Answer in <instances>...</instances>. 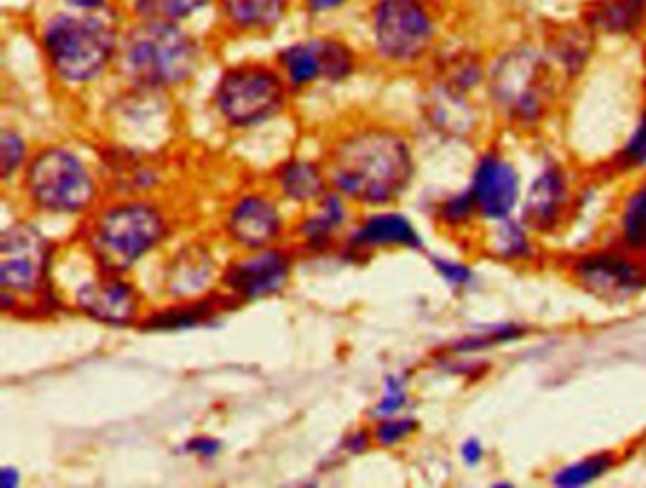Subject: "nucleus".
I'll return each instance as SVG.
<instances>
[{"instance_id":"obj_38","label":"nucleus","mask_w":646,"mask_h":488,"mask_svg":"<svg viewBox=\"0 0 646 488\" xmlns=\"http://www.w3.org/2000/svg\"><path fill=\"white\" fill-rule=\"evenodd\" d=\"M184 451L191 456H198V458H215V456L222 451V443L217 437H209V435H198V437H191L186 445Z\"/></svg>"},{"instance_id":"obj_34","label":"nucleus","mask_w":646,"mask_h":488,"mask_svg":"<svg viewBox=\"0 0 646 488\" xmlns=\"http://www.w3.org/2000/svg\"><path fill=\"white\" fill-rule=\"evenodd\" d=\"M28 144L20 133L12 130L2 131L0 136V178L10 182L18 173H23L28 165Z\"/></svg>"},{"instance_id":"obj_27","label":"nucleus","mask_w":646,"mask_h":488,"mask_svg":"<svg viewBox=\"0 0 646 488\" xmlns=\"http://www.w3.org/2000/svg\"><path fill=\"white\" fill-rule=\"evenodd\" d=\"M593 31L585 27H567L551 36L550 46L546 54L550 55L556 68L563 70V75L577 76L584 70L585 63L590 62L593 49Z\"/></svg>"},{"instance_id":"obj_10","label":"nucleus","mask_w":646,"mask_h":488,"mask_svg":"<svg viewBox=\"0 0 646 488\" xmlns=\"http://www.w3.org/2000/svg\"><path fill=\"white\" fill-rule=\"evenodd\" d=\"M569 275L595 298L624 301L646 292L645 258L616 248L584 252L572 259Z\"/></svg>"},{"instance_id":"obj_25","label":"nucleus","mask_w":646,"mask_h":488,"mask_svg":"<svg viewBox=\"0 0 646 488\" xmlns=\"http://www.w3.org/2000/svg\"><path fill=\"white\" fill-rule=\"evenodd\" d=\"M616 241L624 251L646 258V178L633 186L620 204Z\"/></svg>"},{"instance_id":"obj_31","label":"nucleus","mask_w":646,"mask_h":488,"mask_svg":"<svg viewBox=\"0 0 646 488\" xmlns=\"http://www.w3.org/2000/svg\"><path fill=\"white\" fill-rule=\"evenodd\" d=\"M525 330L522 325L516 324H499L491 325L483 332L470 333L463 340L456 341L453 345L449 346L448 354H456V356H467V354L482 353L488 351L491 346L504 345V343H512V341L524 337Z\"/></svg>"},{"instance_id":"obj_40","label":"nucleus","mask_w":646,"mask_h":488,"mask_svg":"<svg viewBox=\"0 0 646 488\" xmlns=\"http://www.w3.org/2000/svg\"><path fill=\"white\" fill-rule=\"evenodd\" d=\"M346 0H307V7L315 10V12H327L333 8H340Z\"/></svg>"},{"instance_id":"obj_29","label":"nucleus","mask_w":646,"mask_h":488,"mask_svg":"<svg viewBox=\"0 0 646 488\" xmlns=\"http://www.w3.org/2000/svg\"><path fill=\"white\" fill-rule=\"evenodd\" d=\"M228 18L243 29H270L281 20L286 0H222Z\"/></svg>"},{"instance_id":"obj_13","label":"nucleus","mask_w":646,"mask_h":488,"mask_svg":"<svg viewBox=\"0 0 646 488\" xmlns=\"http://www.w3.org/2000/svg\"><path fill=\"white\" fill-rule=\"evenodd\" d=\"M285 228L277 199L259 190L236 197L222 220L226 241L241 252L264 251L280 244Z\"/></svg>"},{"instance_id":"obj_2","label":"nucleus","mask_w":646,"mask_h":488,"mask_svg":"<svg viewBox=\"0 0 646 488\" xmlns=\"http://www.w3.org/2000/svg\"><path fill=\"white\" fill-rule=\"evenodd\" d=\"M171 220L150 197H114L89 212L80 244L99 271L128 275L169 239Z\"/></svg>"},{"instance_id":"obj_30","label":"nucleus","mask_w":646,"mask_h":488,"mask_svg":"<svg viewBox=\"0 0 646 488\" xmlns=\"http://www.w3.org/2000/svg\"><path fill=\"white\" fill-rule=\"evenodd\" d=\"M435 218L438 225L449 233H463L480 220L469 190L459 191L440 201L436 207Z\"/></svg>"},{"instance_id":"obj_3","label":"nucleus","mask_w":646,"mask_h":488,"mask_svg":"<svg viewBox=\"0 0 646 488\" xmlns=\"http://www.w3.org/2000/svg\"><path fill=\"white\" fill-rule=\"evenodd\" d=\"M488 93L499 114L516 127H535L550 114L556 97V65L546 49L516 44L491 62Z\"/></svg>"},{"instance_id":"obj_24","label":"nucleus","mask_w":646,"mask_h":488,"mask_svg":"<svg viewBox=\"0 0 646 488\" xmlns=\"http://www.w3.org/2000/svg\"><path fill=\"white\" fill-rule=\"evenodd\" d=\"M593 33L629 36L646 23V0H593L582 20Z\"/></svg>"},{"instance_id":"obj_33","label":"nucleus","mask_w":646,"mask_h":488,"mask_svg":"<svg viewBox=\"0 0 646 488\" xmlns=\"http://www.w3.org/2000/svg\"><path fill=\"white\" fill-rule=\"evenodd\" d=\"M207 0H139L136 10L146 20L154 21H177L198 12L204 8Z\"/></svg>"},{"instance_id":"obj_18","label":"nucleus","mask_w":646,"mask_h":488,"mask_svg":"<svg viewBox=\"0 0 646 488\" xmlns=\"http://www.w3.org/2000/svg\"><path fill=\"white\" fill-rule=\"evenodd\" d=\"M215 254L204 244H188L165 264L164 293L173 301L204 298L220 280Z\"/></svg>"},{"instance_id":"obj_7","label":"nucleus","mask_w":646,"mask_h":488,"mask_svg":"<svg viewBox=\"0 0 646 488\" xmlns=\"http://www.w3.org/2000/svg\"><path fill=\"white\" fill-rule=\"evenodd\" d=\"M50 67L67 84L96 80L114 55V31L97 18L59 15L44 31Z\"/></svg>"},{"instance_id":"obj_8","label":"nucleus","mask_w":646,"mask_h":488,"mask_svg":"<svg viewBox=\"0 0 646 488\" xmlns=\"http://www.w3.org/2000/svg\"><path fill=\"white\" fill-rule=\"evenodd\" d=\"M218 112L232 127H254L285 107V84L273 68L241 65L226 70L215 91Z\"/></svg>"},{"instance_id":"obj_6","label":"nucleus","mask_w":646,"mask_h":488,"mask_svg":"<svg viewBox=\"0 0 646 488\" xmlns=\"http://www.w3.org/2000/svg\"><path fill=\"white\" fill-rule=\"evenodd\" d=\"M52 258L54 251L31 222H15L2 230L0 235V288L2 311L18 309L21 301H33L34 306L54 307L52 298Z\"/></svg>"},{"instance_id":"obj_35","label":"nucleus","mask_w":646,"mask_h":488,"mask_svg":"<svg viewBox=\"0 0 646 488\" xmlns=\"http://www.w3.org/2000/svg\"><path fill=\"white\" fill-rule=\"evenodd\" d=\"M417 430H419V421H415L414 417L395 414V417L375 421V426L372 428V437L380 447L393 448L406 443L409 437H414Z\"/></svg>"},{"instance_id":"obj_26","label":"nucleus","mask_w":646,"mask_h":488,"mask_svg":"<svg viewBox=\"0 0 646 488\" xmlns=\"http://www.w3.org/2000/svg\"><path fill=\"white\" fill-rule=\"evenodd\" d=\"M530 233L533 231L524 220L508 218L503 222H495L485 246L493 258L501 259L504 264H525L537 256V246L533 243Z\"/></svg>"},{"instance_id":"obj_5","label":"nucleus","mask_w":646,"mask_h":488,"mask_svg":"<svg viewBox=\"0 0 646 488\" xmlns=\"http://www.w3.org/2000/svg\"><path fill=\"white\" fill-rule=\"evenodd\" d=\"M196 67V42L171 21L149 20L125 41L123 73L139 88H175L190 80Z\"/></svg>"},{"instance_id":"obj_39","label":"nucleus","mask_w":646,"mask_h":488,"mask_svg":"<svg viewBox=\"0 0 646 488\" xmlns=\"http://www.w3.org/2000/svg\"><path fill=\"white\" fill-rule=\"evenodd\" d=\"M485 458V447H483L482 441L478 437H469L463 441L461 445V461L464 462L467 468H477L482 464Z\"/></svg>"},{"instance_id":"obj_37","label":"nucleus","mask_w":646,"mask_h":488,"mask_svg":"<svg viewBox=\"0 0 646 488\" xmlns=\"http://www.w3.org/2000/svg\"><path fill=\"white\" fill-rule=\"evenodd\" d=\"M430 265H433L436 275L442 278L451 290L463 292L474 282V271L463 262L446 258V256H430Z\"/></svg>"},{"instance_id":"obj_15","label":"nucleus","mask_w":646,"mask_h":488,"mask_svg":"<svg viewBox=\"0 0 646 488\" xmlns=\"http://www.w3.org/2000/svg\"><path fill=\"white\" fill-rule=\"evenodd\" d=\"M286 80L293 88H306L314 81H341L353 75L354 57L348 46L340 42L311 41L294 44L280 55Z\"/></svg>"},{"instance_id":"obj_36","label":"nucleus","mask_w":646,"mask_h":488,"mask_svg":"<svg viewBox=\"0 0 646 488\" xmlns=\"http://www.w3.org/2000/svg\"><path fill=\"white\" fill-rule=\"evenodd\" d=\"M408 398V380L404 379L402 375H388L385 382H383L382 400L377 401V406L372 411V417H374L375 421L395 417L406 407Z\"/></svg>"},{"instance_id":"obj_22","label":"nucleus","mask_w":646,"mask_h":488,"mask_svg":"<svg viewBox=\"0 0 646 488\" xmlns=\"http://www.w3.org/2000/svg\"><path fill=\"white\" fill-rule=\"evenodd\" d=\"M425 114L430 125L446 135L464 136L474 130L477 110L470 104V93L436 78L425 96Z\"/></svg>"},{"instance_id":"obj_41","label":"nucleus","mask_w":646,"mask_h":488,"mask_svg":"<svg viewBox=\"0 0 646 488\" xmlns=\"http://www.w3.org/2000/svg\"><path fill=\"white\" fill-rule=\"evenodd\" d=\"M0 483H2V487L4 488L20 487V472L15 468L2 469Z\"/></svg>"},{"instance_id":"obj_20","label":"nucleus","mask_w":646,"mask_h":488,"mask_svg":"<svg viewBox=\"0 0 646 488\" xmlns=\"http://www.w3.org/2000/svg\"><path fill=\"white\" fill-rule=\"evenodd\" d=\"M146 152L118 148L107 156V186H110L118 197H149L164 184V175L157 165L149 162Z\"/></svg>"},{"instance_id":"obj_17","label":"nucleus","mask_w":646,"mask_h":488,"mask_svg":"<svg viewBox=\"0 0 646 488\" xmlns=\"http://www.w3.org/2000/svg\"><path fill=\"white\" fill-rule=\"evenodd\" d=\"M571 180L561 165H546L530 182L522 220L533 233H554L571 209Z\"/></svg>"},{"instance_id":"obj_19","label":"nucleus","mask_w":646,"mask_h":488,"mask_svg":"<svg viewBox=\"0 0 646 488\" xmlns=\"http://www.w3.org/2000/svg\"><path fill=\"white\" fill-rule=\"evenodd\" d=\"M349 201L338 191L330 190L314 204V211L299 218L294 225L293 235L299 248L309 254H325L338 243L341 233L349 224Z\"/></svg>"},{"instance_id":"obj_43","label":"nucleus","mask_w":646,"mask_h":488,"mask_svg":"<svg viewBox=\"0 0 646 488\" xmlns=\"http://www.w3.org/2000/svg\"><path fill=\"white\" fill-rule=\"evenodd\" d=\"M491 487H503V488H506V487H514V485H512V483H506V481L501 483V481H499V483H493V485H491Z\"/></svg>"},{"instance_id":"obj_9","label":"nucleus","mask_w":646,"mask_h":488,"mask_svg":"<svg viewBox=\"0 0 646 488\" xmlns=\"http://www.w3.org/2000/svg\"><path fill=\"white\" fill-rule=\"evenodd\" d=\"M374 36L377 52L387 62L409 65L429 52L436 21L423 0H377Z\"/></svg>"},{"instance_id":"obj_16","label":"nucleus","mask_w":646,"mask_h":488,"mask_svg":"<svg viewBox=\"0 0 646 488\" xmlns=\"http://www.w3.org/2000/svg\"><path fill=\"white\" fill-rule=\"evenodd\" d=\"M423 251V239L412 220L402 212H368L353 225L343 241V251L349 256H370L377 251Z\"/></svg>"},{"instance_id":"obj_32","label":"nucleus","mask_w":646,"mask_h":488,"mask_svg":"<svg viewBox=\"0 0 646 488\" xmlns=\"http://www.w3.org/2000/svg\"><path fill=\"white\" fill-rule=\"evenodd\" d=\"M613 169L622 175L646 170V109L640 112L632 133L614 156Z\"/></svg>"},{"instance_id":"obj_4","label":"nucleus","mask_w":646,"mask_h":488,"mask_svg":"<svg viewBox=\"0 0 646 488\" xmlns=\"http://www.w3.org/2000/svg\"><path fill=\"white\" fill-rule=\"evenodd\" d=\"M21 190L34 211L52 217H88L101 204L99 178L65 146H48L29 157Z\"/></svg>"},{"instance_id":"obj_23","label":"nucleus","mask_w":646,"mask_h":488,"mask_svg":"<svg viewBox=\"0 0 646 488\" xmlns=\"http://www.w3.org/2000/svg\"><path fill=\"white\" fill-rule=\"evenodd\" d=\"M273 188L286 203L314 207L330 188L327 169L309 159H291L273 173Z\"/></svg>"},{"instance_id":"obj_11","label":"nucleus","mask_w":646,"mask_h":488,"mask_svg":"<svg viewBox=\"0 0 646 488\" xmlns=\"http://www.w3.org/2000/svg\"><path fill=\"white\" fill-rule=\"evenodd\" d=\"M293 252L275 244L264 251L245 252L226 265L218 285L238 303L272 298L285 290L293 275Z\"/></svg>"},{"instance_id":"obj_14","label":"nucleus","mask_w":646,"mask_h":488,"mask_svg":"<svg viewBox=\"0 0 646 488\" xmlns=\"http://www.w3.org/2000/svg\"><path fill=\"white\" fill-rule=\"evenodd\" d=\"M483 222H503L516 211L522 197V177L516 165L497 149L482 152L472 169L469 188Z\"/></svg>"},{"instance_id":"obj_42","label":"nucleus","mask_w":646,"mask_h":488,"mask_svg":"<svg viewBox=\"0 0 646 488\" xmlns=\"http://www.w3.org/2000/svg\"><path fill=\"white\" fill-rule=\"evenodd\" d=\"M67 2L76 8H96L101 4L102 0H67Z\"/></svg>"},{"instance_id":"obj_28","label":"nucleus","mask_w":646,"mask_h":488,"mask_svg":"<svg viewBox=\"0 0 646 488\" xmlns=\"http://www.w3.org/2000/svg\"><path fill=\"white\" fill-rule=\"evenodd\" d=\"M618 458L616 451L585 456L582 461L572 462L569 466L559 468L551 475L550 483L558 488L590 487L592 483L599 481L601 477H605L611 469H614Z\"/></svg>"},{"instance_id":"obj_21","label":"nucleus","mask_w":646,"mask_h":488,"mask_svg":"<svg viewBox=\"0 0 646 488\" xmlns=\"http://www.w3.org/2000/svg\"><path fill=\"white\" fill-rule=\"evenodd\" d=\"M233 301L228 293L212 292L204 298L186 299V301H173L169 307L156 312L144 314L139 328L141 330H154V332H175V330H188L194 325L207 324L220 317Z\"/></svg>"},{"instance_id":"obj_12","label":"nucleus","mask_w":646,"mask_h":488,"mask_svg":"<svg viewBox=\"0 0 646 488\" xmlns=\"http://www.w3.org/2000/svg\"><path fill=\"white\" fill-rule=\"evenodd\" d=\"M73 306L86 319L109 328H130L144 319V298L125 275L97 269L73 292Z\"/></svg>"},{"instance_id":"obj_1","label":"nucleus","mask_w":646,"mask_h":488,"mask_svg":"<svg viewBox=\"0 0 646 488\" xmlns=\"http://www.w3.org/2000/svg\"><path fill=\"white\" fill-rule=\"evenodd\" d=\"M330 188L362 209H387L409 190L415 157L408 138L382 125L341 136L325 162Z\"/></svg>"}]
</instances>
